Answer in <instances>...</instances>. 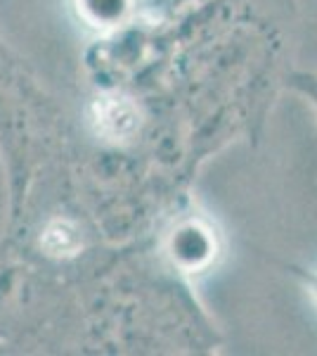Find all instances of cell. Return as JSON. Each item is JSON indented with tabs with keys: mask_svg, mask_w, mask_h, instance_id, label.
I'll return each mask as SVG.
<instances>
[{
	"mask_svg": "<svg viewBox=\"0 0 317 356\" xmlns=\"http://www.w3.org/2000/svg\"><path fill=\"white\" fill-rule=\"evenodd\" d=\"M135 112L128 102L109 97V100H100L93 110V122L100 134L109 138H123L135 129Z\"/></svg>",
	"mask_w": 317,
	"mask_h": 356,
	"instance_id": "6da1fadb",
	"label": "cell"
},
{
	"mask_svg": "<svg viewBox=\"0 0 317 356\" xmlns=\"http://www.w3.org/2000/svg\"><path fill=\"white\" fill-rule=\"evenodd\" d=\"M45 247L50 250V254H71L78 247V238L69 226H65V235H60V223H55L45 233Z\"/></svg>",
	"mask_w": 317,
	"mask_h": 356,
	"instance_id": "7a4b0ae2",
	"label": "cell"
}]
</instances>
